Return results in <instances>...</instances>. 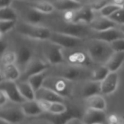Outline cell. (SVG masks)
<instances>
[{
  "mask_svg": "<svg viewBox=\"0 0 124 124\" xmlns=\"http://www.w3.org/2000/svg\"><path fill=\"white\" fill-rule=\"evenodd\" d=\"M93 70L88 67L78 66L69 63L52 65L47 70L48 76H59L73 82L91 80Z\"/></svg>",
  "mask_w": 124,
  "mask_h": 124,
  "instance_id": "6da1fadb",
  "label": "cell"
},
{
  "mask_svg": "<svg viewBox=\"0 0 124 124\" xmlns=\"http://www.w3.org/2000/svg\"><path fill=\"white\" fill-rule=\"evenodd\" d=\"M87 53L94 63L105 65L114 53L110 43L91 39L87 45Z\"/></svg>",
  "mask_w": 124,
  "mask_h": 124,
  "instance_id": "7a4b0ae2",
  "label": "cell"
},
{
  "mask_svg": "<svg viewBox=\"0 0 124 124\" xmlns=\"http://www.w3.org/2000/svg\"><path fill=\"white\" fill-rule=\"evenodd\" d=\"M76 83L59 76H48L43 84V86L55 92L64 98H72Z\"/></svg>",
  "mask_w": 124,
  "mask_h": 124,
  "instance_id": "3957f363",
  "label": "cell"
},
{
  "mask_svg": "<svg viewBox=\"0 0 124 124\" xmlns=\"http://www.w3.org/2000/svg\"><path fill=\"white\" fill-rule=\"evenodd\" d=\"M17 31L27 38L44 41L49 40L52 34V31L49 28L27 22L20 23L17 28Z\"/></svg>",
  "mask_w": 124,
  "mask_h": 124,
  "instance_id": "277c9868",
  "label": "cell"
},
{
  "mask_svg": "<svg viewBox=\"0 0 124 124\" xmlns=\"http://www.w3.org/2000/svg\"><path fill=\"white\" fill-rule=\"evenodd\" d=\"M26 116L23 111L20 104L5 105L0 109L1 121L9 124H20L25 121Z\"/></svg>",
  "mask_w": 124,
  "mask_h": 124,
  "instance_id": "5b68a950",
  "label": "cell"
},
{
  "mask_svg": "<svg viewBox=\"0 0 124 124\" xmlns=\"http://www.w3.org/2000/svg\"><path fill=\"white\" fill-rule=\"evenodd\" d=\"M42 46V52L44 57L51 66L65 62V59L62 47L49 40L45 41Z\"/></svg>",
  "mask_w": 124,
  "mask_h": 124,
  "instance_id": "8992f818",
  "label": "cell"
},
{
  "mask_svg": "<svg viewBox=\"0 0 124 124\" xmlns=\"http://www.w3.org/2000/svg\"><path fill=\"white\" fill-rule=\"evenodd\" d=\"M79 84H76L73 97L81 99H86L96 94H101V82L92 80L79 81Z\"/></svg>",
  "mask_w": 124,
  "mask_h": 124,
  "instance_id": "52a82bcc",
  "label": "cell"
},
{
  "mask_svg": "<svg viewBox=\"0 0 124 124\" xmlns=\"http://www.w3.org/2000/svg\"><path fill=\"white\" fill-rule=\"evenodd\" d=\"M84 113H82L76 107H68L65 112L60 114H52L45 112L39 117L48 120L53 124H65L68 121L74 118H81Z\"/></svg>",
  "mask_w": 124,
  "mask_h": 124,
  "instance_id": "ba28073f",
  "label": "cell"
},
{
  "mask_svg": "<svg viewBox=\"0 0 124 124\" xmlns=\"http://www.w3.org/2000/svg\"><path fill=\"white\" fill-rule=\"evenodd\" d=\"M50 67L51 65L46 61H44L38 58H33L23 71V75H21L19 80L27 81L28 78L32 76L48 70Z\"/></svg>",
  "mask_w": 124,
  "mask_h": 124,
  "instance_id": "9c48e42d",
  "label": "cell"
},
{
  "mask_svg": "<svg viewBox=\"0 0 124 124\" xmlns=\"http://www.w3.org/2000/svg\"><path fill=\"white\" fill-rule=\"evenodd\" d=\"M49 40L53 43L57 44L63 49H73L80 44L82 39L58 31H54L52 32Z\"/></svg>",
  "mask_w": 124,
  "mask_h": 124,
  "instance_id": "30bf717a",
  "label": "cell"
},
{
  "mask_svg": "<svg viewBox=\"0 0 124 124\" xmlns=\"http://www.w3.org/2000/svg\"><path fill=\"white\" fill-rule=\"evenodd\" d=\"M0 90L3 91L7 96L9 100L17 104H22L26 100L20 94L16 81L2 80L0 84Z\"/></svg>",
  "mask_w": 124,
  "mask_h": 124,
  "instance_id": "8fae6325",
  "label": "cell"
},
{
  "mask_svg": "<svg viewBox=\"0 0 124 124\" xmlns=\"http://www.w3.org/2000/svg\"><path fill=\"white\" fill-rule=\"evenodd\" d=\"M86 25L84 23H66V25L60 28L57 31L82 39L84 36H87L89 33L90 29H92L89 25L86 26Z\"/></svg>",
  "mask_w": 124,
  "mask_h": 124,
  "instance_id": "7c38bea8",
  "label": "cell"
},
{
  "mask_svg": "<svg viewBox=\"0 0 124 124\" xmlns=\"http://www.w3.org/2000/svg\"><path fill=\"white\" fill-rule=\"evenodd\" d=\"M81 120L85 124H105L107 121V115L105 110L87 108Z\"/></svg>",
  "mask_w": 124,
  "mask_h": 124,
  "instance_id": "4fadbf2b",
  "label": "cell"
},
{
  "mask_svg": "<svg viewBox=\"0 0 124 124\" xmlns=\"http://www.w3.org/2000/svg\"><path fill=\"white\" fill-rule=\"evenodd\" d=\"M65 59L69 64L88 68H90L92 64L94 63L87 52L83 51L73 52L65 57Z\"/></svg>",
  "mask_w": 124,
  "mask_h": 124,
  "instance_id": "5bb4252c",
  "label": "cell"
},
{
  "mask_svg": "<svg viewBox=\"0 0 124 124\" xmlns=\"http://www.w3.org/2000/svg\"><path fill=\"white\" fill-rule=\"evenodd\" d=\"M124 33L118 28H111L103 31H95L94 33H93L91 36V39H98L104 41H107L108 43H111L116 40L124 39Z\"/></svg>",
  "mask_w": 124,
  "mask_h": 124,
  "instance_id": "9a60e30c",
  "label": "cell"
},
{
  "mask_svg": "<svg viewBox=\"0 0 124 124\" xmlns=\"http://www.w3.org/2000/svg\"><path fill=\"white\" fill-rule=\"evenodd\" d=\"M35 98L36 100H44L49 102H64L65 100L55 92L44 86L41 87L35 92Z\"/></svg>",
  "mask_w": 124,
  "mask_h": 124,
  "instance_id": "2e32d148",
  "label": "cell"
},
{
  "mask_svg": "<svg viewBox=\"0 0 124 124\" xmlns=\"http://www.w3.org/2000/svg\"><path fill=\"white\" fill-rule=\"evenodd\" d=\"M118 74L117 72H110L108 76L101 82V92L102 94L108 95L113 93L118 84Z\"/></svg>",
  "mask_w": 124,
  "mask_h": 124,
  "instance_id": "e0dca14e",
  "label": "cell"
},
{
  "mask_svg": "<svg viewBox=\"0 0 124 124\" xmlns=\"http://www.w3.org/2000/svg\"><path fill=\"white\" fill-rule=\"evenodd\" d=\"M89 25L93 31L97 32L118 28L119 26L116 23L110 20L109 17H103L102 15L98 17H94V19Z\"/></svg>",
  "mask_w": 124,
  "mask_h": 124,
  "instance_id": "ac0fdd59",
  "label": "cell"
},
{
  "mask_svg": "<svg viewBox=\"0 0 124 124\" xmlns=\"http://www.w3.org/2000/svg\"><path fill=\"white\" fill-rule=\"evenodd\" d=\"M94 11H93L89 5L86 7H82L76 9L73 23L89 25L94 19Z\"/></svg>",
  "mask_w": 124,
  "mask_h": 124,
  "instance_id": "d6986e66",
  "label": "cell"
},
{
  "mask_svg": "<svg viewBox=\"0 0 124 124\" xmlns=\"http://www.w3.org/2000/svg\"><path fill=\"white\" fill-rule=\"evenodd\" d=\"M17 54L16 63L17 66L20 70H24L27 65L33 59V52L30 47L27 46H22L18 49Z\"/></svg>",
  "mask_w": 124,
  "mask_h": 124,
  "instance_id": "ffe728a7",
  "label": "cell"
},
{
  "mask_svg": "<svg viewBox=\"0 0 124 124\" xmlns=\"http://www.w3.org/2000/svg\"><path fill=\"white\" fill-rule=\"evenodd\" d=\"M20 106L27 117H37L44 113L39 101L36 100H26L20 104Z\"/></svg>",
  "mask_w": 124,
  "mask_h": 124,
  "instance_id": "44dd1931",
  "label": "cell"
},
{
  "mask_svg": "<svg viewBox=\"0 0 124 124\" xmlns=\"http://www.w3.org/2000/svg\"><path fill=\"white\" fill-rule=\"evenodd\" d=\"M20 70L15 63L4 65L1 69V81L7 80L17 81L20 79Z\"/></svg>",
  "mask_w": 124,
  "mask_h": 124,
  "instance_id": "7402d4cb",
  "label": "cell"
},
{
  "mask_svg": "<svg viewBox=\"0 0 124 124\" xmlns=\"http://www.w3.org/2000/svg\"><path fill=\"white\" fill-rule=\"evenodd\" d=\"M124 63V52H114L105 65L110 72H117Z\"/></svg>",
  "mask_w": 124,
  "mask_h": 124,
  "instance_id": "603a6c76",
  "label": "cell"
},
{
  "mask_svg": "<svg viewBox=\"0 0 124 124\" xmlns=\"http://www.w3.org/2000/svg\"><path fill=\"white\" fill-rule=\"evenodd\" d=\"M53 4L55 9L63 12L76 10L83 7L81 2L74 0H56Z\"/></svg>",
  "mask_w": 124,
  "mask_h": 124,
  "instance_id": "cb8c5ba5",
  "label": "cell"
},
{
  "mask_svg": "<svg viewBox=\"0 0 124 124\" xmlns=\"http://www.w3.org/2000/svg\"><path fill=\"white\" fill-rule=\"evenodd\" d=\"M85 104L87 108L105 110L106 108V101L101 94H96L85 99Z\"/></svg>",
  "mask_w": 124,
  "mask_h": 124,
  "instance_id": "d4e9b609",
  "label": "cell"
},
{
  "mask_svg": "<svg viewBox=\"0 0 124 124\" xmlns=\"http://www.w3.org/2000/svg\"><path fill=\"white\" fill-rule=\"evenodd\" d=\"M18 89L22 94V96L26 100H33L35 98V91L33 90L31 85L28 81H16Z\"/></svg>",
  "mask_w": 124,
  "mask_h": 124,
  "instance_id": "484cf974",
  "label": "cell"
},
{
  "mask_svg": "<svg viewBox=\"0 0 124 124\" xmlns=\"http://www.w3.org/2000/svg\"><path fill=\"white\" fill-rule=\"evenodd\" d=\"M29 7L43 14H50L55 10V7L52 3L44 0H39L30 2Z\"/></svg>",
  "mask_w": 124,
  "mask_h": 124,
  "instance_id": "4316f807",
  "label": "cell"
},
{
  "mask_svg": "<svg viewBox=\"0 0 124 124\" xmlns=\"http://www.w3.org/2000/svg\"><path fill=\"white\" fill-rule=\"evenodd\" d=\"M47 76L48 75H47V70H46L45 72L31 76L30 78H28L27 81L29 82V84L31 85V86L33 87V90L36 92L38 89H39L41 87L43 86V84Z\"/></svg>",
  "mask_w": 124,
  "mask_h": 124,
  "instance_id": "83f0119b",
  "label": "cell"
},
{
  "mask_svg": "<svg viewBox=\"0 0 124 124\" xmlns=\"http://www.w3.org/2000/svg\"><path fill=\"white\" fill-rule=\"evenodd\" d=\"M110 73V71L105 65H100V66L93 69L91 80L102 82L108 76Z\"/></svg>",
  "mask_w": 124,
  "mask_h": 124,
  "instance_id": "f1b7e54d",
  "label": "cell"
},
{
  "mask_svg": "<svg viewBox=\"0 0 124 124\" xmlns=\"http://www.w3.org/2000/svg\"><path fill=\"white\" fill-rule=\"evenodd\" d=\"M42 18H43V13L31 7H30V9L28 10L25 15V20H26L25 22L31 24L37 25L41 21Z\"/></svg>",
  "mask_w": 124,
  "mask_h": 124,
  "instance_id": "f546056e",
  "label": "cell"
},
{
  "mask_svg": "<svg viewBox=\"0 0 124 124\" xmlns=\"http://www.w3.org/2000/svg\"><path fill=\"white\" fill-rule=\"evenodd\" d=\"M16 12L9 7L0 8V20H17Z\"/></svg>",
  "mask_w": 124,
  "mask_h": 124,
  "instance_id": "4dcf8cb0",
  "label": "cell"
},
{
  "mask_svg": "<svg viewBox=\"0 0 124 124\" xmlns=\"http://www.w3.org/2000/svg\"><path fill=\"white\" fill-rule=\"evenodd\" d=\"M68 109V106L64 102H50L47 113L52 114H60L65 112Z\"/></svg>",
  "mask_w": 124,
  "mask_h": 124,
  "instance_id": "1f68e13d",
  "label": "cell"
},
{
  "mask_svg": "<svg viewBox=\"0 0 124 124\" xmlns=\"http://www.w3.org/2000/svg\"><path fill=\"white\" fill-rule=\"evenodd\" d=\"M17 54L15 52L12 51H5L1 54V62L2 66L9 64H13L16 62Z\"/></svg>",
  "mask_w": 124,
  "mask_h": 124,
  "instance_id": "d6a6232c",
  "label": "cell"
},
{
  "mask_svg": "<svg viewBox=\"0 0 124 124\" xmlns=\"http://www.w3.org/2000/svg\"><path fill=\"white\" fill-rule=\"evenodd\" d=\"M121 8H122V7L115 4L113 3V4H108L102 9H101L100 12V15L102 16L109 17L111 15H113L114 12H116V11H118Z\"/></svg>",
  "mask_w": 124,
  "mask_h": 124,
  "instance_id": "836d02e7",
  "label": "cell"
},
{
  "mask_svg": "<svg viewBox=\"0 0 124 124\" xmlns=\"http://www.w3.org/2000/svg\"><path fill=\"white\" fill-rule=\"evenodd\" d=\"M16 21L14 20H0V33L3 36L11 31L15 25Z\"/></svg>",
  "mask_w": 124,
  "mask_h": 124,
  "instance_id": "e575fe53",
  "label": "cell"
},
{
  "mask_svg": "<svg viewBox=\"0 0 124 124\" xmlns=\"http://www.w3.org/2000/svg\"><path fill=\"white\" fill-rule=\"evenodd\" d=\"M109 18L116 23L118 25H124V8H121L113 15H111Z\"/></svg>",
  "mask_w": 124,
  "mask_h": 124,
  "instance_id": "d590c367",
  "label": "cell"
},
{
  "mask_svg": "<svg viewBox=\"0 0 124 124\" xmlns=\"http://www.w3.org/2000/svg\"><path fill=\"white\" fill-rule=\"evenodd\" d=\"M1 124H9L7 123H5L2 121H1ZM20 124H53L52 122L49 121L46 119L40 118L39 116L37 117H31V118H30L28 121H25L24 122H23Z\"/></svg>",
  "mask_w": 124,
  "mask_h": 124,
  "instance_id": "8d00e7d4",
  "label": "cell"
},
{
  "mask_svg": "<svg viewBox=\"0 0 124 124\" xmlns=\"http://www.w3.org/2000/svg\"><path fill=\"white\" fill-rule=\"evenodd\" d=\"M109 4L108 0H95L93 2H92L89 6L91 7V9L93 11H100L106 5Z\"/></svg>",
  "mask_w": 124,
  "mask_h": 124,
  "instance_id": "74e56055",
  "label": "cell"
},
{
  "mask_svg": "<svg viewBox=\"0 0 124 124\" xmlns=\"http://www.w3.org/2000/svg\"><path fill=\"white\" fill-rule=\"evenodd\" d=\"M114 52H124V38L116 40L110 43Z\"/></svg>",
  "mask_w": 124,
  "mask_h": 124,
  "instance_id": "f35d334b",
  "label": "cell"
},
{
  "mask_svg": "<svg viewBox=\"0 0 124 124\" xmlns=\"http://www.w3.org/2000/svg\"><path fill=\"white\" fill-rule=\"evenodd\" d=\"M76 10H70V11L65 12L63 17H64V20L66 23H73V22L75 15H76Z\"/></svg>",
  "mask_w": 124,
  "mask_h": 124,
  "instance_id": "ab89813d",
  "label": "cell"
},
{
  "mask_svg": "<svg viewBox=\"0 0 124 124\" xmlns=\"http://www.w3.org/2000/svg\"><path fill=\"white\" fill-rule=\"evenodd\" d=\"M8 101H9V100L7 96L6 95V94L3 91L0 90V107L1 108V107L4 106L5 105H7Z\"/></svg>",
  "mask_w": 124,
  "mask_h": 124,
  "instance_id": "60d3db41",
  "label": "cell"
},
{
  "mask_svg": "<svg viewBox=\"0 0 124 124\" xmlns=\"http://www.w3.org/2000/svg\"><path fill=\"white\" fill-rule=\"evenodd\" d=\"M85 124L81 120V118H72L71 120L68 121L66 124Z\"/></svg>",
  "mask_w": 124,
  "mask_h": 124,
  "instance_id": "b9f144b4",
  "label": "cell"
},
{
  "mask_svg": "<svg viewBox=\"0 0 124 124\" xmlns=\"http://www.w3.org/2000/svg\"><path fill=\"white\" fill-rule=\"evenodd\" d=\"M110 124H119L118 118L116 115H111L109 118Z\"/></svg>",
  "mask_w": 124,
  "mask_h": 124,
  "instance_id": "7bdbcfd3",
  "label": "cell"
},
{
  "mask_svg": "<svg viewBox=\"0 0 124 124\" xmlns=\"http://www.w3.org/2000/svg\"><path fill=\"white\" fill-rule=\"evenodd\" d=\"M12 0H1V7H9L11 4Z\"/></svg>",
  "mask_w": 124,
  "mask_h": 124,
  "instance_id": "ee69618b",
  "label": "cell"
},
{
  "mask_svg": "<svg viewBox=\"0 0 124 124\" xmlns=\"http://www.w3.org/2000/svg\"><path fill=\"white\" fill-rule=\"evenodd\" d=\"M113 4L123 7L124 6V0H113Z\"/></svg>",
  "mask_w": 124,
  "mask_h": 124,
  "instance_id": "f6af8a7d",
  "label": "cell"
},
{
  "mask_svg": "<svg viewBox=\"0 0 124 124\" xmlns=\"http://www.w3.org/2000/svg\"><path fill=\"white\" fill-rule=\"evenodd\" d=\"M7 48V44L4 43L3 41H1V54L5 52V49Z\"/></svg>",
  "mask_w": 124,
  "mask_h": 124,
  "instance_id": "bcb514c9",
  "label": "cell"
},
{
  "mask_svg": "<svg viewBox=\"0 0 124 124\" xmlns=\"http://www.w3.org/2000/svg\"><path fill=\"white\" fill-rule=\"evenodd\" d=\"M118 28H119V29H120V30L124 33V25H119V26H118Z\"/></svg>",
  "mask_w": 124,
  "mask_h": 124,
  "instance_id": "7dc6e473",
  "label": "cell"
},
{
  "mask_svg": "<svg viewBox=\"0 0 124 124\" xmlns=\"http://www.w3.org/2000/svg\"><path fill=\"white\" fill-rule=\"evenodd\" d=\"M124 124V117L123 118V120H122V124Z\"/></svg>",
  "mask_w": 124,
  "mask_h": 124,
  "instance_id": "c3c4849f",
  "label": "cell"
},
{
  "mask_svg": "<svg viewBox=\"0 0 124 124\" xmlns=\"http://www.w3.org/2000/svg\"><path fill=\"white\" fill-rule=\"evenodd\" d=\"M74 1H78V2H81V0H74Z\"/></svg>",
  "mask_w": 124,
  "mask_h": 124,
  "instance_id": "681fc988",
  "label": "cell"
},
{
  "mask_svg": "<svg viewBox=\"0 0 124 124\" xmlns=\"http://www.w3.org/2000/svg\"><path fill=\"white\" fill-rule=\"evenodd\" d=\"M123 8H124V7H123Z\"/></svg>",
  "mask_w": 124,
  "mask_h": 124,
  "instance_id": "f907efd6",
  "label": "cell"
},
{
  "mask_svg": "<svg viewBox=\"0 0 124 124\" xmlns=\"http://www.w3.org/2000/svg\"></svg>",
  "mask_w": 124,
  "mask_h": 124,
  "instance_id": "816d5d0a",
  "label": "cell"
}]
</instances>
